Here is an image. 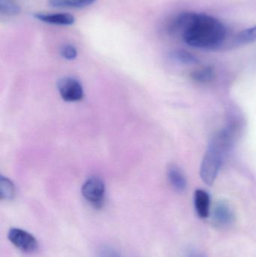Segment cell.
Wrapping results in <instances>:
<instances>
[{"label":"cell","instance_id":"8","mask_svg":"<svg viewBox=\"0 0 256 257\" xmlns=\"http://www.w3.org/2000/svg\"><path fill=\"white\" fill-rule=\"evenodd\" d=\"M167 175H168V181L174 190L178 192H183L186 190L187 187V181L183 171L178 166L176 165H171L168 167Z\"/></svg>","mask_w":256,"mask_h":257},{"label":"cell","instance_id":"17","mask_svg":"<svg viewBox=\"0 0 256 257\" xmlns=\"http://www.w3.org/2000/svg\"><path fill=\"white\" fill-rule=\"evenodd\" d=\"M98 257H120L119 253L109 246H102L98 251Z\"/></svg>","mask_w":256,"mask_h":257},{"label":"cell","instance_id":"12","mask_svg":"<svg viewBox=\"0 0 256 257\" xmlns=\"http://www.w3.org/2000/svg\"><path fill=\"white\" fill-rule=\"evenodd\" d=\"M191 78L197 82L205 83L210 82L214 80L216 77L214 69L212 66H204L193 71L191 73Z\"/></svg>","mask_w":256,"mask_h":257},{"label":"cell","instance_id":"13","mask_svg":"<svg viewBox=\"0 0 256 257\" xmlns=\"http://www.w3.org/2000/svg\"><path fill=\"white\" fill-rule=\"evenodd\" d=\"M15 195V188L13 183L2 176L0 178V196L2 199L5 200H12Z\"/></svg>","mask_w":256,"mask_h":257},{"label":"cell","instance_id":"6","mask_svg":"<svg viewBox=\"0 0 256 257\" xmlns=\"http://www.w3.org/2000/svg\"><path fill=\"white\" fill-rule=\"evenodd\" d=\"M213 223L219 228H226L231 226L234 221V214L228 204L219 202L213 209Z\"/></svg>","mask_w":256,"mask_h":257},{"label":"cell","instance_id":"7","mask_svg":"<svg viewBox=\"0 0 256 257\" xmlns=\"http://www.w3.org/2000/svg\"><path fill=\"white\" fill-rule=\"evenodd\" d=\"M34 17L42 22L54 25L70 26L75 22V17L69 13H37Z\"/></svg>","mask_w":256,"mask_h":257},{"label":"cell","instance_id":"11","mask_svg":"<svg viewBox=\"0 0 256 257\" xmlns=\"http://www.w3.org/2000/svg\"><path fill=\"white\" fill-rule=\"evenodd\" d=\"M96 0H48L50 6L63 9H81L87 7Z\"/></svg>","mask_w":256,"mask_h":257},{"label":"cell","instance_id":"2","mask_svg":"<svg viewBox=\"0 0 256 257\" xmlns=\"http://www.w3.org/2000/svg\"><path fill=\"white\" fill-rule=\"evenodd\" d=\"M225 153L213 144L208 148L201 162L200 176L207 185H212L217 178Z\"/></svg>","mask_w":256,"mask_h":257},{"label":"cell","instance_id":"4","mask_svg":"<svg viewBox=\"0 0 256 257\" xmlns=\"http://www.w3.org/2000/svg\"><path fill=\"white\" fill-rule=\"evenodd\" d=\"M8 238L12 244L24 253H33L39 247L37 240L32 234L18 228H12L8 233Z\"/></svg>","mask_w":256,"mask_h":257},{"label":"cell","instance_id":"1","mask_svg":"<svg viewBox=\"0 0 256 257\" xmlns=\"http://www.w3.org/2000/svg\"><path fill=\"white\" fill-rule=\"evenodd\" d=\"M168 30L178 33L193 48L219 50L228 45V30L217 18L205 14L183 12L168 24Z\"/></svg>","mask_w":256,"mask_h":257},{"label":"cell","instance_id":"3","mask_svg":"<svg viewBox=\"0 0 256 257\" xmlns=\"http://www.w3.org/2000/svg\"><path fill=\"white\" fill-rule=\"evenodd\" d=\"M84 199L95 208H101L105 200V187L103 181L99 177H91L85 181L82 187Z\"/></svg>","mask_w":256,"mask_h":257},{"label":"cell","instance_id":"10","mask_svg":"<svg viewBox=\"0 0 256 257\" xmlns=\"http://www.w3.org/2000/svg\"><path fill=\"white\" fill-rule=\"evenodd\" d=\"M256 41V26L239 32L231 40L228 41V46L236 47L247 45Z\"/></svg>","mask_w":256,"mask_h":257},{"label":"cell","instance_id":"5","mask_svg":"<svg viewBox=\"0 0 256 257\" xmlns=\"http://www.w3.org/2000/svg\"><path fill=\"white\" fill-rule=\"evenodd\" d=\"M59 91L66 102H76L84 96V90L79 81L72 78H66L60 81Z\"/></svg>","mask_w":256,"mask_h":257},{"label":"cell","instance_id":"9","mask_svg":"<svg viewBox=\"0 0 256 257\" xmlns=\"http://www.w3.org/2000/svg\"><path fill=\"white\" fill-rule=\"evenodd\" d=\"M195 210L201 218H207L210 214V196L203 190H197L194 195Z\"/></svg>","mask_w":256,"mask_h":257},{"label":"cell","instance_id":"14","mask_svg":"<svg viewBox=\"0 0 256 257\" xmlns=\"http://www.w3.org/2000/svg\"><path fill=\"white\" fill-rule=\"evenodd\" d=\"M171 56V58L179 63H183V64L192 65L198 63V60L195 56L188 51H184V50L174 51Z\"/></svg>","mask_w":256,"mask_h":257},{"label":"cell","instance_id":"15","mask_svg":"<svg viewBox=\"0 0 256 257\" xmlns=\"http://www.w3.org/2000/svg\"><path fill=\"white\" fill-rule=\"evenodd\" d=\"M21 8L14 0H0V12L7 16H15L21 13Z\"/></svg>","mask_w":256,"mask_h":257},{"label":"cell","instance_id":"16","mask_svg":"<svg viewBox=\"0 0 256 257\" xmlns=\"http://www.w3.org/2000/svg\"><path fill=\"white\" fill-rule=\"evenodd\" d=\"M60 54L66 60H72L76 58L78 51L75 46L72 45H66L62 47Z\"/></svg>","mask_w":256,"mask_h":257}]
</instances>
